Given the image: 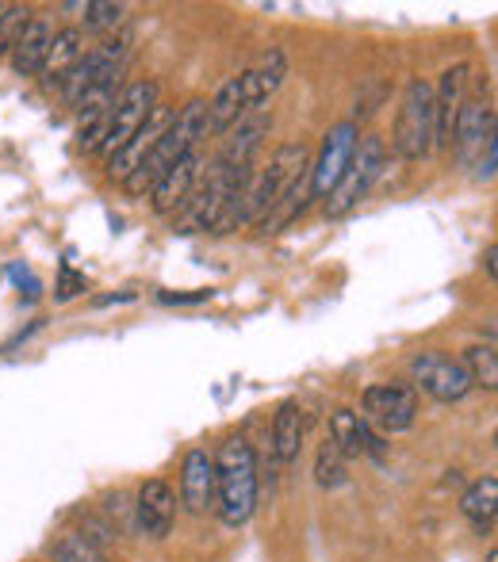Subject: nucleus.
<instances>
[{"label":"nucleus","instance_id":"nucleus-1","mask_svg":"<svg viewBox=\"0 0 498 562\" xmlns=\"http://www.w3.org/2000/svg\"><path fill=\"white\" fill-rule=\"evenodd\" d=\"M215 509L226 528L250 525L257 509V456L246 437H226L215 456Z\"/></svg>","mask_w":498,"mask_h":562},{"label":"nucleus","instance_id":"nucleus-2","mask_svg":"<svg viewBox=\"0 0 498 562\" xmlns=\"http://www.w3.org/2000/svg\"><path fill=\"white\" fill-rule=\"evenodd\" d=\"M208 138V100H188L185 108L177 112V119L169 123V131L157 138L154 154L146 157V161L139 165V172H134L131 180H126V192L131 195H146L154 192V184L165 177V172L173 169L177 161H185L188 154H196V146Z\"/></svg>","mask_w":498,"mask_h":562},{"label":"nucleus","instance_id":"nucleus-3","mask_svg":"<svg viewBox=\"0 0 498 562\" xmlns=\"http://www.w3.org/2000/svg\"><path fill=\"white\" fill-rule=\"evenodd\" d=\"M307 169H311V146H303V142H288V146H280L268 157V165L250 169L246 184H242V192H239V226H246V223L257 226L261 215L280 200L284 188Z\"/></svg>","mask_w":498,"mask_h":562},{"label":"nucleus","instance_id":"nucleus-4","mask_svg":"<svg viewBox=\"0 0 498 562\" xmlns=\"http://www.w3.org/2000/svg\"><path fill=\"white\" fill-rule=\"evenodd\" d=\"M433 131H438V123H433V85L414 77L399 100V115H395V154L402 161H425L433 154Z\"/></svg>","mask_w":498,"mask_h":562},{"label":"nucleus","instance_id":"nucleus-5","mask_svg":"<svg viewBox=\"0 0 498 562\" xmlns=\"http://www.w3.org/2000/svg\"><path fill=\"white\" fill-rule=\"evenodd\" d=\"M384 154L387 149H384V138H379V134H365V138H357V149H353L342 180H337L334 192H330L327 203H322L327 218H345L368 192H373L376 177L384 172Z\"/></svg>","mask_w":498,"mask_h":562},{"label":"nucleus","instance_id":"nucleus-6","mask_svg":"<svg viewBox=\"0 0 498 562\" xmlns=\"http://www.w3.org/2000/svg\"><path fill=\"white\" fill-rule=\"evenodd\" d=\"M361 409L368 429H379L387 437L407 432L418 422V391L410 383H373L361 398Z\"/></svg>","mask_w":498,"mask_h":562},{"label":"nucleus","instance_id":"nucleus-7","mask_svg":"<svg viewBox=\"0 0 498 562\" xmlns=\"http://www.w3.org/2000/svg\"><path fill=\"white\" fill-rule=\"evenodd\" d=\"M410 379H414V391L430 394L433 402H461L472 391V379L464 371V363L438 352V348H425V352H418L410 360Z\"/></svg>","mask_w":498,"mask_h":562},{"label":"nucleus","instance_id":"nucleus-8","mask_svg":"<svg viewBox=\"0 0 498 562\" xmlns=\"http://www.w3.org/2000/svg\"><path fill=\"white\" fill-rule=\"evenodd\" d=\"M157 104H162V85L157 81L126 85V89L120 92V100L112 104V115H108V138H104V149H100V154L112 157L115 149H123Z\"/></svg>","mask_w":498,"mask_h":562},{"label":"nucleus","instance_id":"nucleus-9","mask_svg":"<svg viewBox=\"0 0 498 562\" xmlns=\"http://www.w3.org/2000/svg\"><path fill=\"white\" fill-rule=\"evenodd\" d=\"M353 149H357V123H337L322 138L319 157L311 161V200H327L334 192V184L342 180L345 165H350Z\"/></svg>","mask_w":498,"mask_h":562},{"label":"nucleus","instance_id":"nucleus-10","mask_svg":"<svg viewBox=\"0 0 498 562\" xmlns=\"http://www.w3.org/2000/svg\"><path fill=\"white\" fill-rule=\"evenodd\" d=\"M265 104L257 92V81H253V69L231 77V81L219 85V92L208 100V134H226L231 126H239L242 119L253 115Z\"/></svg>","mask_w":498,"mask_h":562},{"label":"nucleus","instance_id":"nucleus-11","mask_svg":"<svg viewBox=\"0 0 498 562\" xmlns=\"http://www.w3.org/2000/svg\"><path fill=\"white\" fill-rule=\"evenodd\" d=\"M177 119V108H169V104H157L154 112H150L146 123L134 131V138L126 142L123 149H115L112 157H108V177L112 180H120V184H126V180L139 172V165L146 161L150 154H154V146H157V138H162L165 131H169V123Z\"/></svg>","mask_w":498,"mask_h":562},{"label":"nucleus","instance_id":"nucleus-12","mask_svg":"<svg viewBox=\"0 0 498 562\" xmlns=\"http://www.w3.org/2000/svg\"><path fill=\"white\" fill-rule=\"evenodd\" d=\"M468 74L472 66L468 61H456L453 69L441 74V81L433 85V149H449L453 146V126H456V115H461L464 100H468Z\"/></svg>","mask_w":498,"mask_h":562},{"label":"nucleus","instance_id":"nucleus-13","mask_svg":"<svg viewBox=\"0 0 498 562\" xmlns=\"http://www.w3.org/2000/svg\"><path fill=\"white\" fill-rule=\"evenodd\" d=\"M173 520H177V494H173L169 482H142L139 497H134V525H139V532H146L150 540H165L173 532Z\"/></svg>","mask_w":498,"mask_h":562},{"label":"nucleus","instance_id":"nucleus-14","mask_svg":"<svg viewBox=\"0 0 498 562\" xmlns=\"http://www.w3.org/2000/svg\"><path fill=\"white\" fill-rule=\"evenodd\" d=\"M180 505L196 517L215 509V456L208 448H192L180 463Z\"/></svg>","mask_w":498,"mask_h":562},{"label":"nucleus","instance_id":"nucleus-15","mask_svg":"<svg viewBox=\"0 0 498 562\" xmlns=\"http://www.w3.org/2000/svg\"><path fill=\"white\" fill-rule=\"evenodd\" d=\"M268 126H273V119L268 115H246L239 126H231L223 149H219V157L211 165L223 169V172H250L253 154L261 149V138L268 134Z\"/></svg>","mask_w":498,"mask_h":562},{"label":"nucleus","instance_id":"nucleus-16","mask_svg":"<svg viewBox=\"0 0 498 562\" xmlns=\"http://www.w3.org/2000/svg\"><path fill=\"white\" fill-rule=\"evenodd\" d=\"M495 138V108L487 100H464L461 115L453 126V146L461 161H472L476 154H484V146Z\"/></svg>","mask_w":498,"mask_h":562},{"label":"nucleus","instance_id":"nucleus-17","mask_svg":"<svg viewBox=\"0 0 498 562\" xmlns=\"http://www.w3.org/2000/svg\"><path fill=\"white\" fill-rule=\"evenodd\" d=\"M200 172H203V157L200 154H188L185 161H177L154 184V192H150V207H154L157 215H177V211L188 203V195H192Z\"/></svg>","mask_w":498,"mask_h":562},{"label":"nucleus","instance_id":"nucleus-18","mask_svg":"<svg viewBox=\"0 0 498 562\" xmlns=\"http://www.w3.org/2000/svg\"><path fill=\"white\" fill-rule=\"evenodd\" d=\"M330 445L342 451L345 459H361V456H379V437L376 429H368V422L353 409H337L330 417Z\"/></svg>","mask_w":498,"mask_h":562},{"label":"nucleus","instance_id":"nucleus-19","mask_svg":"<svg viewBox=\"0 0 498 562\" xmlns=\"http://www.w3.org/2000/svg\"><path fill=\"white\" fill-rule=\"evenodd\" d=\"M81 58H85V31L81 27L54 31V43H51V50H46L38 77H43L46 89H51V85H62L69 77V69H74Z\"/></svg>","mask_w":498,"mask_h":562},{"label":"nucleus","instance_id":"nucleus-20","mask_svg":"<svg viewBox=\"0 0 498 562\" xmlns=\"http://www.w3.org/2000/svg\"><path fill=\"white\" fill-rule=\"evenodd\" d=\"M307 203H311V169L307 172H299L296 180H291L288 188L280 192V200L273 203V207L261 215V223H257V234H280L288 223H296L299 215L307 211Z\"/></svg>","mask_w":498,"mask_h":562},{"label":"nucleus","instance_id":"nucleus-21","mask_svg":"<svg viewBox=\"0 0 498 562\" xmlns=\"http://www.w3.org/2000/svg\"><path fill=\"white\" fill-rule=\"evenodd\" d=\"M51 43H54V27L46 20H38V15H31L27 27L20 31V38H15V46H12L15 74L38 77V69H43V58H46V50H51Z\"/></svg>","mask_w":498,"mask_h":562},{"label":"nucleus","instance_id":"nucleus-22","mask_svg":"<svg viewBox=\"0 0 498 562\" xmlns=\"http://www.w3.org/2000/svg\"><path fill=\"white\" fill-rule=\"evenodd\" d=\"M303 437H307V414L299 402H284L273 417V456L280 463H296L299 459V448H303Z\"/></svg>","mask_w":498,"mask_h":562},{"label":"nucleus","instance_id":"nucleus-23","mask_svg":"<svg viewBox=\"0 0 498 562\" xmlns=\"http://www.w3.org/2000/svg\"><path fill=\"white\" fill-rule=\"evenodd\" d=\"M461 513L476 525V532H487L495 525L498 513V479L495 474H484L479 482H472L461 497Z\"/></svg>","mask_w":498,"mask_h":562},{"label":"nucleus","instance_id":"nucleus-24","mask_svg":"<svg viewBox=\"0 0 498 562\" xmlns=\"http://www.w3.org/2000/svg\"><path fill=\"white\" fill-rule=\"evenodd\" d=\"M464 371H468L472 386H484L487 394L498 391V356H495V345H476L464 352Z\"/></svg>","mask_w":498,"mask_h":562},{"label":"nucleus","instance_id":"nucleus-25","mask_svg":"<svg viewBox=\"0 0 498 562\" xmlns=\"http://www.w3.org/2000/svg\"><path fill=\"white\" fill-rule=\"evenodd\" d=\"M51 559L54 562H112L97 543L85 540L81 532H69V536H62V540H54Z\"/></svg>","mask_w":498,"mask_h":562},{"label":"nucleus","instance_id":"nucleus-26","mask_svg":"<svg viewBox=\"0 0 498 562\" xmlns=\"http://www.w3.org/2000/svg\"><path fill=\"white\" fill-rule=\"evenodd\" d=\"M284 77H288V58H284V50H268L265 58H261V66L253 69V81H257V92L261 100H268L276 89L284 85Z\"/></svg>","mask_w":498,"mask_h":562},{"label":"nucleus","instance_id":"nucleus-27","mask_svg":"<svg viewBox=\"0 0 498 562\" xmlns=\"http://www.w3.org/2000/svg\"><path fill=\"white\" fill-rule=\"evenodd\" d=\"M345 479H350V474H345V456L327 440L319 459H314V482H319L322 490H337V486H345Z\"/></svg>","mask_w":498,"mask_h":562},{"label":"nucleus","instance_id":"nucleus-28","mask_svg":"<svg viewBox=\"0 0 498 562\" xmlns=\"http://www.w3.org/2000/svg\"><path fill=\"white\" fill-rule=\"evenodd\" d=\"M126 20V4H85V31H115Z\"/></svg>","mask_w":498,"mask_h":562},{"label":"nucleus","instance_id":"nucleus-29","mask_svg":"<svg viewBox=\"0 0 498 562\" xmlns=\"http://www.w3.org/2000/svg\"><path fill=\"white\" fill-rule=\"evenodd\" d=\"M27 20H31V8H23V4L4 8V15H0V54L12 50L15 38H20V31L27 27Z\"/></svg>","mask_w":498,"mask_h":562},{"label":"nucleus","instance_id":"nucleus-30","mask_svg":"<svg viewBox=\"0 0 498 562\" xmlns=\"http://www.w3.org/2000/svg\"><path fill=\"white\" fill-rule=\"evenodd\" d=\"M495 161H498V142L491 138V142H487V146H484V154H479V161H476V177L479 180H495Z\"/></svg>","mask_w":498,"mask_h":562},{"label":"nucleus","instance_id":"nucleus-31","mask_svg":"<svg viewBox=\"0 0 498 562\" xmlns=\"http://www.w3.org/2000/svg\"><path fill=\"white\" fill-rule=\"evenodd\" d=\"M77 291H85V280L66 268V272H62V283H58V303H69V299H74Z\"/></svg>","mask_w":498,"mask_h":562},{"label":"nucleus","instance_id":"nucleus-32","mask_svg":"<svg viewBox=\"0 0 498 562\" xmlns=\"http://www.w3.org/2000/svg\"><path fill=\"white\" fill-rule=\"evenodd\" d=\"M211 295H215V291H188V295H169V291H162V303H208Z\"/></svg>","mask_w":498,"mask_h":562},{"label":"nucleus","instance_id":"nucleus-33","mask_svg":"<svg viewBox=\"0 0 498 562\" xmlns=\"http://www.w3.org/2000/svg\"><path fill=\"white\" fill-rule=\"evenodd\" d=\"M487 276H495V245H487Z\"/></svg>","mask_w":498,"mask_h":562},{"label":"nucleus","instance_id":"nucleus-34","mask_svg":"<svg viewBox=\"0 0 498 562\" xmlns=\"http://www.w3.org/2000/svg\"><path fill=\"white\" fill-rule=\"evenodd\" d=\"M487 562H498V555H495V551H491V555H487Z\"/></svg>","mask_w":498,"mask_h":562},{"label":"nucleus","instance_id":"nucleus-35","mask_svg":"<svg viewBox=\"0 0 498 562\" xmlns=\"http://www.w3.org/2000/svg\"><path fill=\"white\" fill-rule=\"evenodd\" d=\"M4 8H8V4H0V15H4Z\"/></svg>","mask_w":498,"mask_h":562}]
</instances>
